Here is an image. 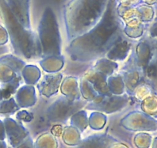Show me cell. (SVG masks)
Masks as SVG:
<instances>
[{
    "instance_id": "1",
    "label": "cell",
    "mask_w": 157,
    "mask_h": 148,
    "mask_svg": "<svg viewBox=\"0 0 157 148\" xmlns=\"http://www.w3.org/2000/svg\"><path fill=\"white\" fill-rule=\"evenodd\" d=\"M107 0H73L67 11V18L75 29L90 26L101 15Z\"/></svg>"
},
{
    "instance_id": "2",
    "label": "cell",
    "mask_w": 157,
    "mask_h": 148,
    "mask_svg": "<svg viewBox=\"0 0 157 148\" xmlns=\"http://www.w3.org/2000/svg\"><path fill=\"white\" fill-rule=\"evenodd\" d=\"M150 56L147 64V76L157 81V45Z\"/></svg>"
},
{
    "instance_id": "4",
    "label": "cell",
    "mask_w": 157,
    "mask_h": 148,
    "mask_svg": "<svg viewBox=\"0 0 157 148\" xmlns=\"http://www.w3.org/2000/svg\"><path fill=\"white\" fill-rule=\"evenodd\" d=\"M139 14V17L140 21L142 22H150L154 17V9L151 6L149 5H141L136 7Z\"/></svg>"
},
{
    "instance_id": "3",
    "label": "cell",
    "mask_w": 157,
    "mask_h": 148,
    "mask_svg": "<svg viewBox=\"0 0 157 148\" xmlns=\"http://www.w3.org/2000/svg\"><path fill=\"white\" fill-rule=\"evenodd\" d=\"M28 1L29 0H11L13 6L12 7L14 8V12L17 14L20 21L21 22L25 21Z\"/></svg>"
},
{
    "instance_id": "7",
    "label": "cell",
    "mask_w": 157,
    "mask_h": 148,
    "mask_svg": "<svg viewBox=\"0 0 157 148\" xmlns=\"http://www.w3.org/2000/svg\"><path fill=\"white\" fill-rule=\"evenodd\" d=\"M6 40H7V32L2 26H0V45L6 43Z\"/></svg>"
},
{
    "instance_id": "6",
    "label": "cell",
    "mask_w": 157,
    "mask_h": 148,
    "mask_svg": "<svg viewBox=\"0 0 157 148\" xmlns=\"http://www.w3.org/2000/svg\"><path fill=\"white\" fill-rule=\"evenodd\" d=\"M101 141H98L97 143L95 141H90L87 143H84L80 148H104V146H102V145L100 143Z\"/></svg>"
},
{
    "instance_id": "12",
    "label": "cell",
    "mask_w": 157,
    "mask_h": 148,
    "mask_svg": "<svg viewBox=\"0 0 157 148\" xmlns=\"http://www.w3.org/2000/svg\"><path fill=\"white\" fill-rule=\"evenodd\" d=\"M0 148H6V146H5V144L2 141H0Z\"/></svg>"
},
{
    "instance_id": "5",
    "label": "cell",
    "mask_w": 157,
    "mask_h": 148,
    "mask_svg": "<svg viewBox=\"0 0 157 148\" xmlns=\"http://www.w3.org/2000/svg\"><path fill=\"white\" fill-rule=\"evenodd\" d=\"M146 110L150 113H157V97H151L147 98L145 102Z\"/></svg>"
},
{
    "instance_id": "9",
    "label": "cell",
    "mask_w": 157,
    "mask_h": 148,
    "mask_svg": "<svg viewBox=\"0 0 157 148\" xmlns=\"http://www.w3.org/2000/svg\"><path fill=\"white\" fill-rule=\"evenodd\" d=\"M140 0H122V2H124V5L130 6H132V5H134L136 3H137Z\"/></svg>"
},
{
    "instance_id": "11",
    "label": "cell",
    "mask_w": 157,
    "mask_h": 148,
    "mask_svg": "<svg viewBox=\"0 0 157 148\" xmlns=\"http://www.w3.org/2000/svg\"><path fill=\"white\" fill-rule=\"evenodd\" d=\"M3 130H2V126H1L0 124V140L3 138Z\"/></svg>"
},
{
    "instance_id": "10",
    "label": "cell",
    "mask_w": 157,
    "mask_h": 148,
    "mask_svg": "<svg viewBox=\"0 0 157 148\" xmlns=\"http://www.w3.org/2000/svg\"><path fill=\"white\" fill-rule=\"evenodd\" d=\"M142 1L145 2L147 5H149V6L157 4V0H142Z\"/></svg>"
},
{
    "instance_id": "8",
    "label": "cell",
    "mask_w": 157,
    "mask_h": 148,
    "mask_svg": "<svg viewBox=\"0 0 157 148\" xmlns=\"http://www.w3.org/2000/svg\"><path fill=\"white\" fill-rule=\"evenodd\" d=\"M150 32L151 35L154 38H157V21L155 22L150 29Z\"/></svg>"
}]
</instances>
